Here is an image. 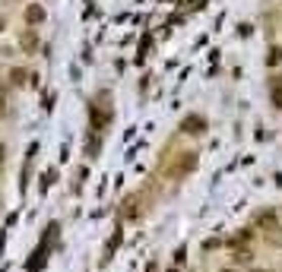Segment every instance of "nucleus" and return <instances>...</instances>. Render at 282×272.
<instances>
[{"instance_id":"f257e3e1","label":"nucleus","mask_w":282,"mask_h":272,"mask_svg":"<svg viewBox=\"0 0 282 272\" xmlns=\"http://www.w3.org/2000/svg\"><path fill=\"white\" fill-rule=\"evenodd\" d=\"M181 130H184V133H191V136H197V133H203V130H206V121L200 114H191V117H184Z\"/></svg>"},{"instance_id":"f03ea898","label":"nucleus","mask_w":282,"mask_h":272,"mask_svg":"<svg viewBox=\"0 0 282 272\" xmlns=\"http://www.w3.org/2000/svg\"><path fill=\"white\" fill-rule=\"evenodd\" d=\"M41 19H44V10H41L38 4H32V7L26 10V22H32V26H38Z\"/></svg>"},{"instance_id":"7ed1b4c3","label":"nucleus","mask_w":282,"mask_h":272,"mask_svg":"<svg viewBox=\"0 0 282 272\" xmlns=\"http://www.w3.org/2000/svg\"><path fill=\"white\" fill-rule=\"evenodd\" d=\"M273 104L282 108V79H273Z\"/></svg>"},{"instance_id":"20e7f679","label":"nucleus","mask_w":282,"mask_h":272,"mask_svg":"<svg viewBox=\"0 0 282 272\" xmlns=\"http://www.w3.org/2000/svg\"><path fill=\"white\" fill-rule=\"evenodd\" d=\"M276 222H279V219H276V212H263V215L257 219V225H266V228H273Z\"/></svg>"},{"instance_id":"39448f33","label":"nucleus","mask_w":282,"mask_h":272,"mask_svg":"<svg viewBox=\"0 0 282 272\" xmlns=\"http://www.w3.org/2000/svg\"><path fill=\"white\" fill-rule=\"evenodd\" d=\"M279 61H282V48H273V51H269V57H266V64H269V67H276Z\"/></svg>"},{"instance_id":"423d86ee","label":"nucleus","mask_w":282,"mask_h":272,"mask_svg":"<svg viewBox=\"0 0 282 272\" xmlns=\"http://www.w3.org/2000/svg\"><path fill=\"white\" fill-rule=\"evenodd\" d=\"M22 48H26V51H32V48H35V35H32V32L26 35V38H22Z\"/></svg>"},{"instance_id":"0eeeda50","label":"nucleus","mask_w":282,"mask_h":272,"mask_svg":"<svg viewBox=\"0 0 282 272\" xmlns=\"http://www.w3.org/2000/svg\"><path fill=\"white\" fill-rule=\"evenodd\" d=\"M7 158V146H0V161H4Z\"/></svg>"},{"instance_id":"6e6552de","label":"nucleus","mask_w":282,"mask_h":272,"mask_svg":"<svg viewBox=\"0 0 282 272\" xmlns=\"http://www.w3.org/2000/svg\"><path fill=\"white\" fill-rule=\"evenodd\" d=\"M0 117H4V101H0Z\"/></svg>"},{"instance_id":"1a4fd4ad","label":"nucleus","mask_w":282,"mask_h":272,"mask_svg":"<svg viewBox=\"0 0 282 272\" xmlns=\"http://www.w3.org/2000/svg\"><path fill=\"white\" fill-rule=\"evenodd\" d=\"M0 29H4V19H0Z\"/></svg>"},{"instance_id":"9d476101","label":"nucleus","mask_w":282,"mask_h":272,"mask_svg":"<svg viewBox=\"0 0 282 272\" xmlns=\"http://www.w3.org/2000/svg\"><path fill=\"white\" fill-rule=\"evenodd\" d=\"M225 272H234V269H225Z\"/></svg>"}]
</instances>
